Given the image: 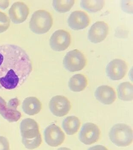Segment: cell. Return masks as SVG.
I'll return each mask as SVG.
<instances>
[{
    "mask_svg": "<svg viewBox=\"0 0 133 150\" xmlns=\"http://www.w3.org/2000/svg\"><path fill=\"white\" fill-rule=\"evenodd\" d=\"M33 70L28 54L15 44L0 45V89L12 90L21 87Z\"/></svg>",
    "mask_w": 133,
    "mask_h": 150,
    "instance_id": "obj_1",
    "label": "cell"
},
{
    "mask_svg": "<svg viewBox=\"0 0 133 150\" xmlns=\"http://www.w3.org/2000/svg\"><path fill=\"white\" fill-rule=\"evenodd\" d=\"M22 142L28 150L35 149L39 147L42 142L39 126L34 119L27 118L20 124Z\"/></svg>",
    "mask_w": 133,
    "mask_h": 150,
    "instance_id": "obj_2",
    "label": "cell"
},
{
    "mask_svg": "<svg viewBox=\"0 0 133 150\" xmlns=\"http://www.w3.org/2000/svg\"><path fill=\"white\" fill-rule=\"evenodd\" d=\"M53 23V19L49 12L46 10H38L32 14L29 28L35 34H45L51 28Z\"/></svg>",
    "mask_w": 133,
    "mask_h": 150,
    "instance_id": "obj_3",
    "label": "cell"
},
{
    "mask_svg": "<svg viewBox=\"0 0 133 150\" xmlns=\"http://www.w3.org/2000/svg\"><path fill=\"white\" fill-rule=\"evenodd\" d=\"M109 137L112 142L118 147H127L133 142V130L125 124H116L110 130Z\"/></svg>",
    "mask_w": 133,
    "mask_h": 150,
    "instance_id": "obj_4",
    "label": "cell"
},
{
    "mask_svg": "<svg viewBox=\"0 0 133 150\" xmlns=\"http://www.w3.org/2000/svg\"><path fill=\"white\" fill-rule=\"evenodd\" d=\"M63 64L65 68L71 72L80 71L86 65L87 59L79 50H72L65 54Z\"/></svg>",
    "mask_w": 133,
    "mask_h": 150,
    "instance_id": "obj_5",
    "label": "cell"
},
{
    "mask_svg": "<svg viewBox=\"0 0 133 150\" xmlns=\"http://www.w3.org/2000/svg\"><path fill=\"white\" fill-rule=\"evenodd\" d=\"M19 104L17 98L11 99L6 103L5 100L0 96V115L9 122H15L21 118V112L17 110Z\"/></svg>",
    "mask_w": 133,
    "mask_h": 150,
    "instance_id": "obj_6",
    "label": "cell"
},
{
    "mask_svg": "<svg viewBox=\"0 0 133 150\" xmlns=\"http://www.w3.org/2000/svg\"><path fill=\"white\" fill-rule=\"evenodd\" d=\"M101 133L100 129L96 124L85 123L83 125L79 133V140L84 144L91 145L98 141Z\"/></svg>",
    "mask_w": 133,
    "mask_h": 150,
    "instance_id": "obj_7",
    "label": "cell"
},
{
    "mask_svg": "<svg viewBox=\"0 0 133 150\" xmlns=\"http://www.w3.org/2000/svg\"><path fill=\"white\" fill-rule=\"evenodd\" d=\"M49 107L53 115L62 117L69 113L71 109V103L65 96L57 95L51 98Z\"/></svg>",
    "mask_w": 133,
    "mask_h": 150,
    "instance_id": "obj_8",
    "label": "cell"
},
{
    "mask_svg": "<svg viewBox=\"0 0 133 150\" xmlns=\"http://www.w3.org/2000/svg\"><path fill=\"white\" fill-rule=\"evenodd\" d=\"M127 71L126 62L120 59H115L107 65L106 72L107 76L113 81L120 80L124 77Z\"/></svg>",
    "mask_w": 133,
    "mask_h": 150,
    "instance_id": "obj_9",
    "label": "cell"
},
{
    "mask_svg": "<svg viewBox=\"0 0 133 150\" xmlns=\"http://www.w3.org/2000/svg\"><path fill=\"white\" fill-rule=\"evenodd\" d=\"M45 141L49 146L57 147L63 144L65 138L61 129L55 124L47 127L44 131Z\"/></svg>",
    "mask_w": 133,
    "mask_h": 150,
    "instance_id": "obj_10",
    "label": "cell"
},
{
    "mask_svg": "<svg viewBox=\"0 0 133 150\" xmlns=\"http://www.w3.org/2000/svg\"><path fill=\"white\" fill-rule=\"evenodd\" d=\"M71 42L70 33L64 30H58L51 37L50 45L55 51H62L67 49Z\"/></svg>",
    "mask_w": 133,
    "mask_h": 150,
    "instance_id": "obj_11",
    "label": "cell"
},
{
    "mask_svg": "<svg viewBox=\"0 0 133 150\" xmlns=\"http://www.w3.org/2000/svg\"><path fill=\"white\" fill-rule=\"evenodd\" d=\"M29 12V7L26 4L23 2H16L9 9V16L14 24H21L27 19Z\"/></svg>",
    "mask_w": 133,
    "mask_h": 150,
    "instance_id": "obj_12",
    "label": "cell"
},
{
    "mask_svg": "<svg viewBox=\"0 0 133 150\" xmlns=\"http://www.w3.org/2000/svg\"><path fill=\"white\" fill-rule=\"evenodd\" d=\"M108 31V25L107 23L103 21H98L93 24L89 30V40L93 43L101 42L106 38Z\"/></svg>",
    "mask_w": 133,
    "mask_h": 150,
    "instance_id": "obj_13",
    "label": "cell"
},
{
    "mask_svg": "<svg viewBox=\"0 0 133 150\" xmlns=\"http://www.w3.org/2000/svg\"><path fill=\"white\" fill-rule=\"evenodd\" d=\"M69 26L74 30L84 29L89 25L90 19L86 12L76 11L72 12L68 18Z\"/></svg>",
    "mask_w": 133,
    "mask_h": 150,
    "instance_id": "obj_14",
    "label": "cell"
},
{
    "mask_svg": "<svg viewBox=\"0 0 133 150\" xmlns=\"http://www.w3.org/2000/svg\"><path fill=\"white\" fill-rule=\"evenodd\" d=\"M97 100L104 105H110L116 100V93L113 88L108 86H100L95 93Z\"/></svg>",
    "mask_w": 133,
    "mask_h": 150,
    "instance_id": "obj_15",
    "label": "cell"
},
{
    "mask_svg": "<svg viewBox=\"0 0 133 150\" xmlns=\"http://www.w3.org/2000/svg\"><path fill=\"white\" fill-rule=\"evenodd\" d=\"M22 108L25 113L29 115H34L40 112L42 104L36 97H28L24 100Z\"/></svg>",
    "mask_w": 133,
    "mask_h": 150,
    "instance_id": "obj_16",
    "label": "cell"
},
{
    "mask_svg": "<svg viewBox=\"0 0 133 150\" xmlns=\"http://www.w3.org/2000/svg\"><path fill=\"white\" fill-rule=\"evenodd\" d=\"M68 85L72 91L81 92L84 91L87 86V79L85 75L77 74L70 79Z\"/></svg>",
    "mask_w": 133,
    "mask_h": 150,
    "instance_id": "obj_17",
    "label": "cell"
},
{
    "mask_svg": "<svg viewBox=\"0 0 133 150\" xmlns=\"http://www.w3.org/2000/svg\"><path fill=\"white\" fill-rule=\"evenodd\" d=\"M81 126V121L75 116H69L63 121L62 127L67 135H74L77 133Z\"/></svg>",
    "mask_w": 133,
    "mask_h": 150,
    "instance_id": "obj_18",
    "label": "cell"
},
{
    "mask_svg": "<svg viewBox=\"0 0 133 150\" xmlns=\"http://www.w3.org/2000/svg\"><path fill=\"white\" fill-rule=\"evenodd\" d=\"M118 97L120 100L125 101L133 100V85L128 81L122 82L117 88Z\"/></svg>",
    "mask_w": 133,
    "mask_h": 150,
    "instance_id": "obj_19",
    "label": "cell"
},
{
    "mask_svg": "<svg viewBox=\"0 0 133 150\" xmlns=\"http://www.w3.org/2000/svg\"><path fill=\"white\" fill-rule=\"evenodd\" d=\"M104 1L98 0L82 1L81 6L83 9L90 12H96L100 11L104 6Z\"/></svg>",
    "mask_w": 133,
    "mask_h": 150,
    "instance_id": "obj_20",
    "label": "cell"
},
{
    "mask_svg": "<svg viewBox=\"0 0 133 150\" xmlns=\"http://www.w3.org/2000/svg\"><path fill=\"white\" fill-rule=\"evenodd\" d=\"M75 2L74 0H55L53 1L52 5L55 11L63 13L69 11Z\"/></svg>",
    "mask_w": 133,
    "mask_h": 150,
    "instance_id": "obj_21",
    "label": "cell"
},
{
    "mask_svg": "<svg viewBox=\"0 0 133 150\" xmlns=\"http://www.w3.org/2000/svg\"><path fill=\"white\" fill-rule=\"evenodd\" d=\"M10 19L6 14L0 11V34L6 31L10 27Z\"/></svg>",
    "mask_w": 133,
    "mask_h": 150,
    "instance_id": "obj_22",
    "label": "cell"
},
{
    "mask_svg": "<svg viewBox=\"0 0 133 150\" xmlns=\"http://www.w3.org/2000/svg\"><path fill=\"white\" fill-rule=\"evenodd\" d=\"M0 150H10V144L6 137L0 136Z\"/></svg>",
    "mask_w": 133,
    "mask_h": 150,
    "instance_id": "obj_23",
    "label": "cell"
},
{
    "mask_svg": "<svg viewBox=\"0 0 133 150\" xmlns=\"http://www.w3.org/2000/svg\"><path fill=\"white\" fill-rule=\"evenodd\" d=\"M88 150H109L107 147L102 145H96L90 147Z\"/></svg>",
    "mask_w": 133,
    "mask_h": 150,
    "instance_id": "obj_24",
    "label": "cell"
},
{
    "mask_svg": "<svg viewBox=\"0 0 133 150\" xmlns=\"http://www.w3.org/2000/svg\"><path fill=\"white\" fill-rule=\"evenodd\" d=\"M9 5V1H0V8L5 9L8 7Z\"/></svg>",
    "mask_w": 133,
    "mask_h": 150,
    "instance_id": "obj_25",
    "label": "cell"
},
{
    "mask_svg": "<svg viewBox=\"0 0 133 150\" xmlns=\"http://www.w3.org/2000/svg\"><path fill=\"white\" fill-rule=\"evenodd\" d=\"M57 150H71L69 148H66V147H61V148H59Z\"/></svg>",
    "mask_w": 133,
    "mask_h": 150,
    "instance_id": "obj_26",
    "label": "cell"
}]
</instances>
